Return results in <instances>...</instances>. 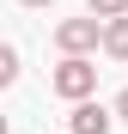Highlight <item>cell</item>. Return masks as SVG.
Masks as SVG:
<instances>
[{"label":"cell","mask_w":128,"mask_h":134,"mask_svg":"<svg viewBox=\"0 0 128 134\" xmlns=\"http://www.w3.org/2000/svg\"><path fill=\"white\" fill-rule=\"evenodd\" d=\"M18 79V49H0V85Z\"/></svg>","instance_id":"8992f818"},{"label":"cell","mask_w":128,"mask_h":134,"mask_svg":"<svg viewBox=\"0 0 128 134\" xmlns=\"http://www.w3.org/2000/svg\"><path fill=\"white\" fill-rule=\"evenodd\" d=\"M55 43H61V55L98 49V43H104V18H61V25H55Z\"/></svg>","instance_id":"7a4b0ae2"},{"label":"cell","mask_w":128,"mask_h":134,"mask_svg":"<svg viewBox=\"0 0 128 134\" xmlns=\"http://www.w3.org/2000/svg\"><path fill=\"white\" fill-rule=\"evenodd\" d=\"M85 6H92V18H122L128 0H85Z\"/></svg>","instance_id":"5b68a950"},{"label":"cell","mask_w":128,"mask_h":134,"mask_svg":"<svg viewBox=\"0 0 128 134\" xmlns=\"http://www.w3.org/2000/svg\"><path fill=\"white\" fill-rule=\"evenodd\" d=\"M55 92L67 98V104H79V98H92L98 92V61H85V55H61V67H55Z\"/></svg>","instance_id":"6da1fadb"},{"label":"cell","mask_w":128,"mask_h":134,"mask_svg":"<svg viewBox=\"0 0 128 134\" xmlns=\"http://www.w3.org/2000/svg\"><path fill=\"white\" fill-rule=\"evenodd\" d=\"M67 128H73V134H110V110L92 104V98H79L73 116H67Z\"/></svg>","instance_id":"3957f363"},{"label":"cell","mask_w":128,"mask_h":134,"mask_svg":"<svg viewBox=\"0 0 128 134\" xmlns=\"http://www.w3.org/2000/svg\"><path fill=\"white\" fill-rule=\"evenodd\" d=\"M104 55L128 61V12H122V18H104Z\"/></svg>","instance_id":"277c9868"},{"label":"cell","mask_w":128,"mask_h":134,"mask_svg":"<svg viewBox=\"0 0 128 134\" xmlns=\"http://www.w3.org/2000/svg\"><path fill=\"white\" fill-rule=\"evenodd\" d=\"M116 116H122V122H128V92H122V98H116Z\"/></svg>","instance_id":"52a82bcc"},{"label":"cell","mask_w":128,"mask_h":134,"mask_svg":"<svg viewBox=\"0 0 128 134\" xmlns=\"http://www.w3.org/2000/svg\"><path fill=\"white\" fill-rule=\"evenodd\" d=\"M25 6H49V0H25Z\"/></svg>","instance_id":"ba28073f"}]
</instances>
